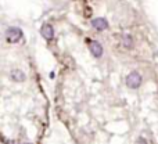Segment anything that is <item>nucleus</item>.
I'll list each match as a JSON object with an SVG mask.
<instances>
[{"mask_svg": "<svg viewBox=\"0 0 158 144\" xmlns=\"http://www.w3.org/2000/svg\"><path fill=\"white\" fill-rule=\"evenodd\" d=\"M6 38H7V40L10 42V43H17V42H19V39L22 38V31L19 29V28L11 27V28H8L7 32H6Z\"/></svg>", "mask_w": 158, "mask_h": 144, "instance_id": "f257e3e1", "label": "nucleus"}, {"mask_svg": "<svg viewBox=\"0 0 158 144\" xmlns=\"http://www.w3.org/2000/svg\"><path fill=\"white\" fill-rule=\"evenodd\" d=\"M126 84H128V87H131V89H137V87L142 84V76H140L139 72H131L128 75V78H126Z\"/></svg>", "mask_w": 158, "mask_h": 144, "instance_id": "f03ea898", "label": "nucleus"}, {"mask_svg": "<svg viewBox=\"0 0 158 144\" xmlns=\"http://www.w3.org/2000/svg\"><path fill=\"white\" fill-rule=\"evenodd\" d=\"M89 49H90L92 54L96 58H98V57H101V56H103V47H101V44L98 43V42L92 40L89 43Z\"/></svg>", "mask_w": 158, "mask_h": 144, "instance_id": "7ed1b4c3", "label": "nucleus"}, {"mask_svg": "<svg viewBox=\"0 0 158 144\" xmlns=\"http://www.w3.org/2000/svg\"><path fill=\"white\" fill-rule=\"evenodd\" d=\"M42 36H43L46 40H52L53 36H54V31H53V27L50 24H44L42 27Z\"/></svg>", "mask_w": 158, "mask_h": 144, "instance_id": "20e7f679", "label": "nucleus"}, {"mask_svg": "<svg viewBox=\"0 0 158 144\" xmlns=\"http://www.w3.org/2000/svg\"><path fill=\"white\" fill-rule=\"evenodd\" d=\"M92 25H93V28H96L97 31H104L108 28V22L104 18H94L92 21Z\"/></svg>", "mask_w": 158, "mask_h": 144, "instance_id": "39448f33", "label": "nucleus"}, {"mask_svg": "<svg viewBox=\"0 0 158 144\" xmlns=\"http://www.w3.org/2000/svg\"><path fill=\"white\" fill-rule=\"evenodd\" d=\"M11 79L15 82H22L25 80V73L22 71H18V69H14V71H11Z\"/></svg>", "mask_w": 158, "mask_h": 144, "instance_id": "423d86ee", "label": "nucleus"}, {"mask_svg": "<svg viewBox=\"0 0 158 144\" xmlns=\"http://www.w3.org/2000/svg\"><path fill=\"white\" fill-rule=\"evenodd\" d=\"M123 44H125L126 47L132 46V38L129 35H123Z\"/></svg>", "mask_w": 158, "mask_h": 144, "instance_id": "0eeeda50", "label": "nucleus"}]
</instances>
